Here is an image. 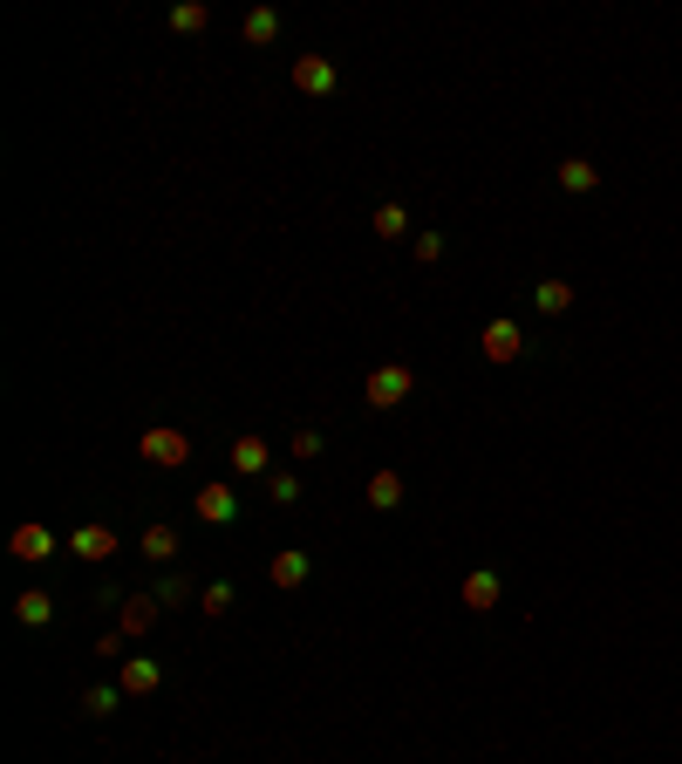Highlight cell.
Segmentation results:
<instances>
[{"label": "cell", "instance_id": "cell-19", "mask_svg": "<svg viewBox=\"0 0 682 764\" xmlns=\"http://www.w3.org/2000/svg\"><path fill=\"white\" fill-rule=\"evenodd\" d=\"M369 226H376V239H403V232H410V205H396V198H389V205H376V219H369Z\"/></svg>", "mask_w": 682, "mask_h": 764}, {"label": "cell", "instance_id": "cell-13", "mask_svg": "<svg viewBox=\"0 0 682 764\" xmlns=\"http://www.w3.org/2000/svg\"><path fill=\"white\" fill-rule=\"evenodd\" d=\"M14 621H21V628H48V621H55V601H48L41 587H28V594H14Z\"/></svg>", "mask_w": 682, "mask_h": 764}, {"label": "cell", "instance_id": "cell-17", "mask_svg": "<svg viewBox=\"0 0 682 764\" xmlns=\"http://www.w3.org/2000/svg\"><path fill=\"white\" fill-rule=\"evenodd\" d=\"M171 28H178V35H205V28H212V7H205V0H178V7H171Z\"/></svg>", "mask_w": 682, "mask_h": 764}, {"label": "cell", "instance_id": "cell-21", "mask_svg": "<svg viewBox=\"0 0 682 764\" xmlns=\"http://www.w3.org/2000/svg\"><path fill=\"white\" fill-rule=\"evenodd\" d=\"M594 185H601V171H594L587 157H567V164H560V191H594Z\"/></svg>", "mask_w": 682, "mask_h": 764}, {"label": "cell", "instance_id": "cell-8", "mask_svg": "<svg viewBox=\"0 0 682 764\" xmlns=\"http://www.w3.org/2000/svg\"><path fill=\"white\" fill-rule=\"evenodd\" d=\"M191 512H198L205 526H232V519H239V492H232V485H205V492H191Z\"/></svg>", "mask_w": 682, "mask_h": 764}, {"label": "cell", "instance_id": "cell-16", "mask_svg": "<svg viewBox=\"0 0 682 764\" xmlns=\"http://www.w3.org/2000/svg\"><path fill=\"white\" fill-rule=\"evenodd\" d=\"M369 505H376V512H396V505H403V471H376V478H369Z\"/></svg>", "mask_w": 682, "mask_h": 764}, {"label": "cell", "instance_id": "cell-7", "mask_svg": "<svg viewBox=\"0 0 682 764\" xmlns=\"http://www.w3.org/2000/svg\"><path fill=\"white\" fill-rule=\"evenodd\" d=\"M266 580H273L280 594H294V587H307V580H314V553H301V546H287V553H273V567H266Z\"/></svg>", "mask_w": 682, "mask_h": 764}, {"label": "cell", "instance_id": "cell-18", "mask_svg": "<svg viewBox=\"0 0 682 764\" xmlns=\"http://www.w3.org/2000/svg\"><path fill=\"white\" fill-rule=\"evenodd\" d=\"M532 307H539V314H567L573 287H567V280H539V287H532Z\"/></svg>", "mask_w": 682, "mask_h": 764}, {"label": "cell", "instance_id": "cell-23", "mask_svg": "<svg viewBox=\"0 0 682 764\" xmlns=\"http://www.w3.org/2000/svg\"><path fill=\"white\" fill-rule=\"evenodd\" d=\"M198 608L212 614V621H219V614H232V580H212V587L198 594Z\"/></svg>", "mask_w": 682, "mask_h": 764}, {"label": "cell", "instance_id": "cell-12", "mask_svg": "<svg viewBox=\"0 0 682 764\" xmlns=\"http://www.w3.org/2000/svg\"><path fill=\"white\" fill-rule=\"evenodd\" d=\"M69 546H76L89 567H103V560L116 553V533H110V526H76V533H69Z\"/></svg>", "mask_w": 682, "mask_h": 764}, {"label": "cell", "instance_id": "cell-26", "mask_svg": "<svg viewBox=\"0 0 682 764\" xmlns=\"http://www.w3.org/2000/svg\"><path fill=\"white\" fill-rule=\"evenodd\" d=\"M266 498H273V505H294V498H301V478H294V471H273V478H266Z\"/></svg>", "mask_w": 682, "mask_h": 764}, {"label": "cell", "instance_id": "cell-11", "mask_svg": "<svg viewBox=\"0 0 682 764\" xmlns=\"http://www.w3.org/2000/svg\"><path fill=\"white\" fill-rule=\"evenodd\" d=\"M457 594H464V608H471V614H492V608H498V573H492V567H471Z\"/></svg>", "mask_w": 682, "mask_h": 764}, {"label": "cell", "instance_id": "cell-9", "mask_svg": "<svg viewBox=\"0 0 682 764\" xmlns=\"http://www.w3.org/2000/svg\"><path fill=\"white\" fill-rule=\"evenodd\" d=\"M116 683H123V696H151V689H164V669H157L151 655H123Z\"/></svg>", "mask_w": 682, "mask_h": 764}, {"label": "cell", "instance_id": "cell-4", "mask_svg": "<svg viewBox=\"0 0 682 764\" xmlns=\"http://www.w3.org/2000/svg\"><path fill=\"white\" fill-rule=\"evenodd\" d=\"M164 601L157 594H116V635H151Z\"/></svg>", "mask_w": 682, "mask_h": 764}, {"label": "cell", "instance_id": "cell-25", "mask_svg": "<svg viewBox=\"0 0 682 764\" xmlns=\"http://www.w3.org/2000/svg\"><path fill=\"white\" fill-rule=\"evenodd\" d=\"M410 253H417V267H437V260H444V232H417Z\"/></svg>", "mask_w": 682, "mask_h": 764}, {"label": "cell", "instance_id": "cell-3", "mask_svg": "<svg viewBox=\"0 0 682 764\" xmlns=\"http://www.w3.org/2000/svg\"><path fill=\"white\" fill-rule=\"evenodd\" d=\"M478 355L498 362V369L519 362V355H526V328H519V321H485V328H478Z\"/></svg>", "mask_w": 682, "mask_h": 764}, {"label": "cell", "instance_id": "cell-1", "mask_svg": "<svg viewBox=\"0 0 682 764\" xmlns=\"http://www.w3.org/2000/svg\"><path fill=\"white\" fill-rule=\"evenodd\" d=\"M410 389H417V369H410V362H382V369H369V382H362V403H369V410H396V403H410Z\"/></svg>", "mask_w": 682, "mask_h": 764}, {"label": "cell", "instance_id": "cell-15", "mask_svg": "<svg viewBox=\"0 0 682 764\" xmlns=\"http://www.w3.org/2000/svg\"><path fill=\"white\" fill-rule=\"evenodd\" d=\"M239 35L253 41V48H273V41H280V14H273V7H253V14L239 21Z\"/></svg>", "mask_w": 682, "mask_h": 764}, {"label": "cell", "instance_id": "cell-22", "mask_svg": "<svg viewBox=\"0 0 682 764\" xmlns=\"http://www.w3.org/2000/svg\"><path fill=\"white\" fill-rule=\"evenodd\" d=\"M287 458L314 464V458H321V430H294V437H287Z\"/></svg>", "mask_w": 682, "mask_h": 764}, {"label": "cell", "instance_id": "cell-5", "mask_svg": "<svg viewBox=\"0 0 682 764\" xmlns=\"http://www.w3.org/2000/svg\"><path fill=\"white\" fill-rule=\"evenodd\" d=\"M55 546H62V539L48 533V526H35V519H21V526H14V533H7V553H14V560H21V567H41V560H48V553H55Z\"/></svg>", "mask_w": 682, "mask_h": 764}, {"label": "cell", "instance_id": "cell-14", "mask_svg": "<svg viewBox=\"0 0 682 764\" xmlns=\"http://www.w3.org/2000/svg\"><path fill=\"white\" fill-rule=\"evenodd\" d=\"M137 553H144V560H157V567H171V560H178V533H171V526H144Z\"/></svg>", "mask_w": 682, "mask_h": 764}, {"label": "cell", "instance_id": "cell-24", "mask_svg": "<svg viewBox=\"0 0 682 764\" xmlns=\"http://www.w3.org/2000/svg\"><path fill=\"white\" fill-rule=\"evenodd\" d=\"M157 601H164V608H185V601H191V580H185V573H164V580H157Z\"/></svg>", "mask_w": 682, "mask_h": 764}, {"label": "cell", "instance_id": "cell-6", "mask_svg": "<svg viewBox=\"0 0 682 764\" xmlns=\"http://www.w3.org/2000/svg\"><path fill=\"white\" fill-rule=\"evenodd\" d=\"M294 89H301V96H335L341 69L328 62V55H294Z\"/></svg>", "mask_w": 682, "mask_h": 764}, {"label": "cell", "instance_id": "cell-10", "mask_svg": "<svg viewBox=\"0 0 682 764\" xmlns=\"http://www.w3.org/2000/svg\"><path fill=\"white\" fill-rule=\"evenodd\" d=\"M232 471L239 478H266L273 471V444L266 437H232Z\"/></svg>", "mask_w": 682, "mask_h": 764}, {"label": "cell", "instance_id": "cell-20", "mask_svg": "<svg viewBox=\"0 0 682 764\" xmlns=\"http://www.w3.org/2000/svg\"><path fill=\"white\" fill-rule=\"evenodd\" d=\"M116 703H123V683H89L82 689V710H89V717H110Z\"/></svg>", "mask_w": 682, "mask_h": 764}, {"label": "cell", "instance_id": "cell-2", "mask_svg": "<svg viewBox=\"0 0 682 764\" xmlns=\"http://www.w3.org/2000/svg\"><path fill=\"white\" fill-rule=\"evenodd\" d=\"M137 458L157 464V471H178V464H191V437H185V430H171V423H157V430L137 437Z\"/></svg>", "mask_w": 682, "mask_h": 764}]
</instances>
